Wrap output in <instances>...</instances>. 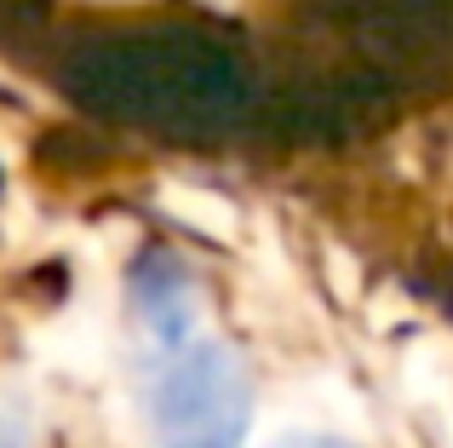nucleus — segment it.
Masks as SVG:
<instances>
[{"instance_id": "nucleus-1", "label": "nucleus", "mask_w": 453, "mask_h": 448, "mask_svg": "<svg viewBox=\"0 0 453 448\" xmlns=\"http://www.w3.org/2000/svg\"><path fill=\"white\" fill-rule=\"evenodd\" d=\"M69 98L104 121L155 127L166 138H207L242 121L253 98L242 52L196 29H144L98 35L75 46L64 69Z\"/></svg>"}, {"instance_id": "nucleus-3", "label": "nucleus", "mask_w": 453, "mask_h": 448, "mask_svg": "<svg viewBox=\"0 0 453 448\" xmlns=\"http://www.w3.org/2000/svg\"><path fill=\"white\" fill-rule=\"evenodd\" d=\"M293 448H350V443H333V437H304V443H293Z\"/></svg>"}, {"instance_id": "nucleus-2", "label": "nucleus", "mask_w": 453, "mask_h": 448, "mask_svg": "<svg viewBox=\"0 0 453 448\" xmlns=\"http://www.w3.org/2000/svg\"><path fill=\"white\" fill-rule=\"evenodd\" d=\"M253 397L235 357L212 339L184 345L155 380V431L161 448H242Z\"/></svg>"}, {"instance_id": "nucleus-4", "label": "nucleus", "mask_w": 453, "mask_h": 448, "mask_svg": "<svg viewBox=\"0 0 453 448\" xmlns=\"http://www.w3.org/2000/svg\"><path fill=\"white\" fill-rule=\"evenodd\" d=\"M0 448H6V443H0Z\"/></svg>"}]
</instances>
